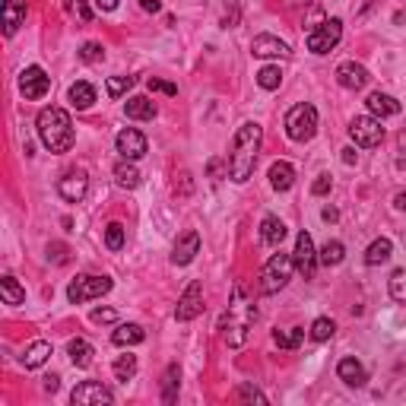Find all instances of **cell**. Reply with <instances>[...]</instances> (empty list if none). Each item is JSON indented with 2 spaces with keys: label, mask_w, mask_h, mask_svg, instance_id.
I'll list each match as a JSON object with an SVG mask.
<instances>
[{
  "label": "cell",
  "mask_w": 406,
  "mask_h": 406,
  "mask_svg": "<svg viewBox=\"0 0 406 406\" xmlns=\"http://www.w3.org/2000/svg\"><path fill=\"white\" fill-rule=\"evenodd\" d=\"M260 140H263V127L258 121H245L238 127V133L232 140V153H229V178L235 184H245L254 175V166H258V156H260Z\"/></svg>",
  "instance_id": "cell-1"
},
{
  "label": "cell",
  "mask_w": 406,
  "mask_h": 406,
  "mask_svg": "<svg viewBox=\"0 0 406 406\" xmlns=\"http://www.w3.org/2000/svg\"><path fill=\"white\" fill-rule=\"evenodd\" d=\"M35 127H39L41 143L51 149V153H67V149L73 146V140H76L73 121H70V115L64 108H58V105L41 108L39 118H35Z\"/></svg>",
  "instance_id": "cell-2"
},
{
  "label": "cell",
  "mask_w": 406,
  "mask_h": 406,
  "mask_svg": "<svg viewBox=\"0 0 406 406\" xmlns=\"http://www.w3.org/2000/svg\"><path fill=\"white\" fill-rule=\"evenodd\" d=\"M292 270H295L292 254H273L260 270V292L263 295H273V292L286 289V283L292 280Z\"/></svg>",
  "instance_id": "cell-3"
},
{
  "label": "cell",
  "mask_w": 406,
  "mask_h": 406,
  "mask_svg": "<svg viewBox=\"0 0 406 406\" xmlns=\"http://www.w3.org/2000/svg\"><path fill=\"white\" fill-rule=\"evenodd\" d=\"M286 133H289V140H295V143H308V140L318 133V108L315 105L302 102V105H295V108H289Z\"/></svg>",
  "instance_id": "cell-4"
},
{
  "label": "cell",
  "mask_w": 406,
  "mask_h": 406,
  "mask_svg": "<svg viewBox=\"0 0 406 406\" xmlns=\"http://www.w3.org/2000/svg\"><path fill=\"white\" fill-rule=\"evenodd\" d=\"M105 292H111L108 276H76L67 286V298L70 305H83V302H92V298H102Z\"/></svg>",
  "instance_id": "cell-5"
},
{
  "label": "cell",
  "mask_w": 406,
  "mask_h": 406,
  "mask_svg": "<svg viewBox=\"0 0 406 406\" xmlns=\"http://www.w3.org/2000/svg\"><path fill=\"white\" fill-rule=\"evenodd\" d=\"M340 39H343V23H340V19H324V23L308 32L305 41H308L311 54H327L340 45Z\"/></svg>",
  "instance_id": "cell-6"
},
{
  "label": "cell",
  "mask_w": 406,
  "mask_h": 406,
  "mask_svg": "<svg viewBox=\"0 0 406 406\" xmlns=\"http://www.w3.org/2000/svg\"><path fill=\"white\" fill-rule=\"evenodd\" d=\"M349 137L355 140V146L375 149V146H381V140H384V127H381V121H377L375 115L372 118L362 115V118H355L352 124H349Z\"/></svg>",
  "instance_id": "cell-7"
},
{
  "label": "cell",
  "mask_w": 406,
  "mask_h": 406,
  "mask_svg": "<svg viewBox=\"0 0 406 406\" xmlns=\"http://www.w3.org/2000/svg\"><path fill=\"white\" fill-rule=\"evenodd\" d=\"M292 263H295V270L305 276V280H315L318 251H315V241H311V235H308V232H298L295 251H292Z\"/></svg>",
  "instance_id": "cell-8"
},
{
  "label": "cell",
  "mask_w": 406,
  "mask_h": 406,
  "mask_svg": "<svg viewBox=\"0 0 406 406\" xmlns=\"http://www.w3.org/2000/svg\"><path fill=\"white\" fill-rule=\"evenodd\" d=\"M48 89H51V76H48L41 67H26L23 70V76H19V92H23L29 102L45 98Z\"/></svg>",
  "instance_id": "cell-9"
},
{
  "label": "cell",
  "mask_w": 406,
  "mask_h": 406,
  "mask_svg": "<svg viewBox=\"0 0 406 406\" xmlns=\"http://www.w3.org/2000/svg\"><path fill=\"white\" fill-rule=\"evenodd\" d=\"M201 311H203V286L194 280V283H188V289H184L181 298H178L175 318L178 320H194Z\"/></svg>",
  "instance_id": "cell-10"
},
{
  "label": "cell",
  "mask_w": 406,
  "mask_h": 406,
  "mask_svg": "<svg viewBox=\"0 0 406 406\" xmlns=\"http://www.w3.org/2000/svg\"><path fill=\"white\" fill-rule=\"evenodd\" d=\"M70 400L76 406H102V403H111L115 397H111V390L105 387L102 381H83L80 387L70 394Z\"/></svg>",
  "instance_id": "cell-11"
},
{
  "label": "cell",
  "mask_w": 406,
  "mask_h": 406,
  "mask_svg": "<svg viewBox=\"0 0 406 406\" xmlns=\"http://www.w3.org/2000/svg\"><path fill=\"white\" fill-rule=\"evenodd\" d=\"M89 191V175L83 172V168H76V172H67L58 181V194L64 197L67 203H80L83 197H86Z\"/></svg>",
  "instance_id": "cell-12"
},
{
  "label": "cell",
  "mask_w": 406,
  "mask_h": 406,
  "mask_svg": "<svg viewBox=\"0 0 406 406\" xmlns=\"http://www.w3.org/2000/svg\"><path fill=\"white\" fill-rule=\"evenodd\" d=\"M251 54L254 58H292V48L283 39H276V35L263 32V35H254Z\"/></svg>",
  "instance_id": "cell-13"
},
{
  "label": "cell",
  "mask_w": 406,
  "mask_h": 406,
  "mask_svg": "<svg viewBox=\"0 0 406 406\" xmlns=\"http://www.w3.org/2000/svg\"><path fill=\"white\" fill-rule=\"evenodd\" d=\"M115 146L121 153V159H143L146 156V137L140 131H133V127H127V131H121L115 137Z\"/></svg>",
  "instance_id": "cell-14"
},
{
  "label": "cell",
  "mask_w": 406,
  "mask_h": 406,
  "mask_svg": "<svg viewBox=\"0 0 406 406\" xmlns=\"http://www.w3.org/2000/svg\"><path fill=\"white\" fill-rule=\"evenodd\" d=\"M197 251H201V235H197L194 229L181 232L178 235V241H175V248H172V263L175 267H188V263L197 258Z\"/></svg>",
  "instance_id": "cell-15"
},
{
  "label": "cell",
  "mask_w": 406,
  "mask_h": 406,
  "mask_svg": "<svg viewBox=\"0 0 406 406\" xmlns=\"http://www.w3.org/2000/svg\"><path fill=\"white\" fill-rule=\"evenodd\" d=\"M368 80H372L368 70L362 67V64H355V61H346V64H340L337 67V83L343 89H362Z\"/></svg>",
  "instance_id": "cell-16"
},
{
  "label": "cell",
  "mask_w": 406,
  "mask_h": 406,
  "mask_svg": "<svg viewBox=\"0 0 406 406\" xmlns=\"http://www.w3.org/2000/svg\"><path fill=\"white\" fill-rule=\"evenodd\" d=\"M368 111H372V115L377 118V121H384V118H394V115H400V108L403 105L397 102L394 96H387V92H372V96H368Z\"/></svg>",
  "instance_id": "cell-17"
},
{
  "label": "cell",
  "mask_w": 406,
  "mask_h": 406,
  "mask_svg": "<svg viewBox=\"0 0 406 406\" xmlns=\"http://www.w3.org/2000/svg\"><path fill=\"white\" fill-rule=\"evenodd\" d=\"M26 23V0H4V35L19 32V26Z\"/></svg>",
  "instance_id": "cell-18"
},
{
  "label": "cell",
  "mask_w": 406,
  "mask_h": 406,
  "mask_svg": "<svg viewBox=\"0 0 406 406\" xmlns=\"http://www.w3.org/2000/svg\"><path fill=\"white\" fill-rule=\"evenodd\" d=\"M337 375H340V381H346V384H349V387H362V384L368 381L365 365H362L359 359H352V355L340 362V365H337Z\"/></svg>",
  "instance_id": "cell-19"
},
{
  "label": "cell",
  "mask_w": 406,
  "mask_h": 406,
  "mask_svg": "<svg viewBox=\"0 0 406 406\" xmlns=\"http://www.w3.org/2000/svg\"><path fill=\"white\" fill-rule=\"evenodd\" d=\"M267 178H270V188L280 191V194H286L292 184H295V168H292L289 162H273V166H270V172H267Z\"/></svg>",
  "instance_id": "cell-20"
},
{
  "label": "cell",
  "mask_w": 406,
  "mask_h": 406,
  "mask_svg": "<svg viewBox=\"0 0 406 406\" xmlns=\"http://www.w3.org/2000/svg\"><path fill=\"white\" fill-rule=\"evenodd\" d=\"M286 223L283 219H276V216H263V223H260V238H263V245H270V248H280L283 241H286Z\"/></svg>",
  "instance_id": "cell-21"
},
{
  "label": "cell",
  "mask_w": 406,
  "mask_h": 406,
  "mask_svg": "<svg viewBox=\"0 0 406 406\" xmlns=\"http://www.w3.org/2000/svg\"><path fill=\"white\" fill-rule=\"evenodd\" d=\"M124 115L133 121H153L156 118V105L149 102L146 96H131L124 102Z\"/></svg>",
  "instance_id": "cell-22"
},
{
  "label": "cell",
  "mask_w": 406,
  "mask_h": 406,
  "mask_svg": "<svg viewBox=\"0 0 406 406\" xmlns=\"http://www.w3.org/2000/svg\"><path fill=\"white\" fill-rule=\"evenodd\" d=\"M48 359H51V343H48V340H35L19 362H23V368H41Z\"/></svg>",
  "instance_id": "cell-23"
},
{
  "label": "cell",
  "mask_w": 406,
  "mask_h": 406,
  "mask_svg": "<svg viewBox=\"0 0 406 406\" xmlns=\"http://www.w3.org/2000/svg\"><path fill=\"white\" fill-rule=\"evenodd\" d=\"M146 340V330L140 324H121L115 333H111V343L115 346H137Z\"/></svg>",
  "instance_id": "cell-24"
},
{
  "label": "cell",
  "mask_w": 406,
  "mask_h": 406,
  "mask_svg": "<svg viewBox=\"0 0 406 406\" xmlns=\"http://www.w3.org/2000/svg\"><path fill=\"white\" fill-rule=\"evenodd\" d=\"M67 355H70V362H73L76 368H89L92 365V355H96V349H92L86 340H70L67 343Z\"/></svg>",
  "instance_id": "cell-25"
},
{
  "label": "cell",
  "mask_w": 406,
  "mask_h": 406,
  "mask_svg": "<svg viewBox=\"0 0 406 406\" xmlns=\"http://www.w3.org/2000/svg\"><path fill=\"white\" fill-rule=\"evenodd\" d=\"M390 254H394V245H390V238H375L372 245H368V251H365V263H368V267L387 263Z\"/></svg>",
  "instance_id": "cell-26"
},
{
  "label": "cell",
  "mask_w": 406,
  "mask_h": 406,
  "mask_svg": "<svg viewBox=\"0 0 406 406\" xmlns=\"http://www.w3.org/2000/svg\"><path fill=\"white\" fill-rule=\"evenodd\" d=\"M178 387H181V368L168 365L166 368V377H162V403L172 406L178 400Z\"/></svg>",
  "instance_id": "cell-27"
},
{
  "label": "cell",
  "mask_w": 406,
  "mask_h": 406,
  "mask_svg": "<svg viewBox=\"0 0 406 406\" xmlns=\"http://www.w3.org/2000/svg\"><path fill=\"white\" fill-rule=\"evenodd\" d=\"M115 181H118V188H124V191L140 188V172L133 168L131 159H124V162H118L115 166Z\"/></svg>",
  "instance_id": "cell-28"
},
{
  "label": "cell",
  "mask_w": 406,
  "mask_h": 406,
  "mask_svg": "<svg viewBox=\"0 0 406 406\" xmlns=\"http://www.w3.org/2000/svg\"><path fill=\"white\" fill-rule=\"evenodd\" d=\"M92 102H96V89H92L89 83H73V86H70V105H73V108L86 111V108H92Z\"/></svg>",
  "instance_id": "cell-29"
},
{
  "label": "cell",
  "mask_w": 406,
  "mask_h": 406,
  "mask_svg": "<svg viewBox=\"0 0 406 406\" xmlns=\"http://www.w3.org/2000/svg\"><path fill=\"white\" fill-rule=\"evenodd\" d=\"M343 258H346V248H343V241H327L324 248H320V254H318V260L324 263V267H340L343 263Z\"/></svg>",
  "instance_id": "cell-30"
},
{
  "label": "cell",
  "mask_w": 406,
  "mask_h": 406,
  "mask_svg": "<svg viewBox=\"0 0 406 406\" xmlns=\"http://www.w3.org/2000/svg\"><path fill=\"white\" fill-rule=\"evenodd\" d=\"M0 292H4L6 305H23L26 302V289L16 283V276H4V280H0Z\"/></svg>",
  "instance_id": "cell-31"
},
{
  "label": "cell",
  "mask_w": 406,
  "mask_h": 406,
  "mask_svg": "<svg viewBox=\"0 0 406 406\" xmlns=\"http://www.w3.org/2000/svg\"><path fill=\"white\" fill-rule=\"evenodd\" d=\"M305 340V330L302 327H292V330H273V343L280 349H298Z\"/></svg>",
  "instance_id": "cell-32"
},
{
  "label": "cell",
  "mask_w": 406,
  "mask_h": 406,
  "mask_svg": "<svg viewBox=\"0 0 406 406\" xmlns=\"http://www.w3.org/2000/svg\"><path fill=\"white\" fill-rule=\"evenodd\" d=\"M280 83H283V70L280 67H260L258 70V86L260 89H267V92H273V89H280Z\"/></svg>",
  "instance_id": "cell-33"
},
{
  "label": "cell",
  "mask_w": 406,
  "mask_h": 406,
  "mask_svg": "<svg viewBox=\"0 0 406 406\" xmlns=\"http://www.w3.org/2000/svg\"><path fill=\"white\" fill-rule=\"evenodd\" d=\"M387 289H390V298H394V302L406 305V270H394V273H390Z\"/></svg>",
  "instance_id": "cell-34"
},
{
  "label": "cell",
  "mask_w": 406,
  "mask_h": 406,
  "mask_svg": "<svg viewBox=\"0 0 406 406\" xmlns=\"http://www.w3.org/2000/svg\"><path fill=\"white\" fill-rule=\"evenodd\" d=\"M111 372H115V377L118 381H131L133 375H137V355H121V359L115 362V368H111Z\"/></svg>",
  "instance_id": "cell-35"
},
{
  "label": "cell",
  "mask_w": 406,
  "mask_h": 406,
  "mask_svg": "<svg viewBox=\"0 0 406 406\" xmlns=\"http://www.w3.org/2000/svg\"><path fill=\"white\" fill-rule=\"evenodd\" d=\"M333 330H337V324H333L330 318H318L315 324H311V340L324 343V340H330V337H333Z\"/></svg>",
  "instance_id": "cell-36"
},
{
  "label": "cell",
  "mask_w": 406,
  "mask_h": 406,
  "mask_svg": "<svg viewBox=\"0 0 406 406\" xmlns=\"http://www.w3.org/2000/svg\"><path fill=\"white\" fill-rule=\"evenodd\" d=\"M133 83H137V80H133V76H108V83H105V89H108V96H111V98H121L127 89L133 86Z\"/></svg>",
  "instance_id": "cell-37"
},
{
  "label": "cell",
  "mask_w": 406,
  "mask_h": 406,
  "mask_svg": "<svg viewBox=\"0 0 406 406\" xmlns=\"http://www.w3.org/2000/svg\"><path fill=\"white\" fill-rule=\"evenodd\" d=\"M105 245H108V251H121V248H124V225L108 223V229H105Z\"/></svg>",
  "instance_id": "cell-38"
},
{
  "label": "cell",
  "mask_w": 406,
  "mask_h": 406,
  "mask_svg": "<svg viewBox=\"0 0 406 406\" xmlns=\"http://www.w3.org/2000/svg\"><path fill=\"white\" fill-rule=\"evenodd\" d=\"M80 58L86 61V64H98V61L105 58V48L98 45V41H86V45L80 48Z\"/></svg>",
  "instance_id": "cell-39"
},
{
  "label": "cell",
  "mask_w": 406,
  "mask_h": 406,
  "mask_svg": "<svg viewBox=\"0 0 406 406\" xmlns=\"http://www.w3.org/2000/svg\"><path fill=\"white\" fill-rule=\"evenodd\" d=\"M64 4H67L70 13H76L80 23H89V19H92V6L86 4V0H64Z\"/></svg>",
  "instance_id": "cell-40"
},
{
  "label": "cell",
  "mask_w": 406,
  "mask_h": 406,
  "mask_svg": "<svg viewBox=\"0 0 406 406\" xmlns=\"http://www.w3.org/2000/svg\"><path fill=\"white\" fill-rule=\"evenodd\" d=\"M238 400H245V403H267V397H263L258 387H248V384H241V387H238Z\"/></svg>",
  "instance_id": "cell-41"
},
{
  "label": "cell",
  "mask_w": 406,
  "mask_h": 406,
  "mask_svg": "<svg viewBox=\"0 0 406 406\" xmlns=\"http://www.w3.org/2000/svg\"><path fill=\"white\" fill-rule=\"evenodd\" d=\"M149 92H162V96H178V86L175 83H166V80H156V76H149Z\"/></svg>",
  "instance_id": "cell-42"
},
{
  "label": "cell",
  "mask_w": 406,
  "mask_h": 406,
  "mask_svg": "<svg viewBox=\"0 0 406 406\" xmlns=\"http://www.w3.org/2000/svg\"><path fill=\"white\" fill-rule=\"evenodd\" d=\"M89 320H92V324H115L118 315H115V308H96L89 315Z\"/></svg>",
  "instance_id": "cell-43"
},
{
  "label": "cell",
  "mask_w": 406,
  "mask_h": 406,
  "mask_svg": "<svg viewBox=\"0 0 406 406\" xmlns=\"http://www.w3.org/2000/svg\"><path fill=\"white\" fill-rule=\"evenodd\" d=\"M333 188V181H330V175H318V181L311 184V194H318V197H324L327 191Z\"/></svg>",
  "instance_id": "cell-44"
},
{
  "label": "cell",
  "mask_w": 406,
  "mask_h": 406,
  "mask_svg": "<svg viewBox=\"0 0 406 406\" xmlns=\"http://www.w3.org/2000/svg\"><path fill=\"white\" fill-rule=\"evenodd\" d=\"M58 387H61V377H58V375H48V377H45V390H48V394H54Z\"/></svg>",
  "instance_id": "cell-45"
},
{
  "label": "cell",
  "mask_w": 406,
  "mask_h": 406,
  "mask_svg": "<svg viewBox=\"0 0 406 406\" xmlns=\"http://www.w3.org/2000/svg\"><path fill=\"white\" fill-rule=\"evenodd\" d=\"M140 6H143L146 13H159V10H162V4H159V0H140Z\"/></svg>",
  "instance_id": "cell-46"
},
{
  "label": "cell",
  "mask_w": 406,
  "mask_h": 406,
  "mask_svg": "<svg viewBox=\"0 0 406 406\" xmlns=\"http://www.w3.org/2000/svg\"><path fill=\"white\" fill-rule=\"evenodd\" d=\"M96 6H98V10H105V13H111L118 6V0H96Z\"/></svg>",
  "instance_id": "cell-47"
},
{
  "label": "cell",
  "mask_w": 406,
  "mask_h": 406,
  "mask_svg": "<svg viewBox=\"0 0 406 406\" xmlns=\"http://www.w3.org/2000/svg\"><path fill=\"white\" fill-rule=\"evenodd\" d=\"M320 216H324V219H327V223H337V219H340V213H337V210H333V206H327V210H324V213H320Z\"/></svg>",
  "instance_id": "cell-48"
},
{
  "label": "cell",
  "mask_w": 406,
  "mask_h": 406,
  "mask_svg": "<svg viewBox=\"0 0 406 406\" xmlns=\"http://www.w3.org/2000/svg\"><path fill=\"white\" fill-rule=\"evenodd\" d=\"M394 203H397V210H406V191H400V194L394 197Z\"/></svg>",
  "instance_id": "cell-49"
},
{
  "label": "cell",
  "mask_w": 406,
  "mask_h": 406,
  "mask_svg": "<svg viewBox=\"0 0 406 406\" xmlns=\"http://www.w3.org/2000/svg\"><path fill=\"white\" fill-rule=\"evenodd\" d=\"M219 172H223V162H219V159H213V162H210V175L216 178Z\"/></svg>",
  "instance_id": "cell-50"
},
{
  "label": "cell",
  "mask_w": 406,
  "mask_h": 406,
  "mask_svg": "<svg viewBox=\"0 0 406 406\" xmlns=\"http://www.w3.org/2000/svg\"><path fill=\"white\" fill-rule=\"evenodd\" d=\"M343 162H346V166H352V162H355V149H343Z\"/></svg>",
  "instance_id": "cell-51"
},
{
  "label": "cell",
  "mask_w": 406,
  "mask_h": 406,
  "mask_svg": "<svg viewBox=\"0 0 406 406\" xmlns=\"http://www.w3.org/2000/svg\"><path fill=\"white\" fill-rule=\"evenodd\" d=\"M400 146H403V149H406V131H403V133H400Z\"/></svg>",
  "instance_id": "cell-52"
}]
</instances>
